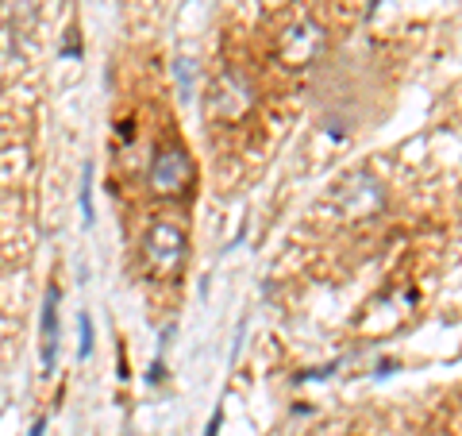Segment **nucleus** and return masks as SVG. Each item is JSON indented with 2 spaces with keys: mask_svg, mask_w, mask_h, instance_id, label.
<instances>
[{
  "mask_svg": "<svg viewBox=\"0 0 462 436\" xmlns=\"http://www.w3.org/2000/svg\"><path fill=\"white\" fill-rule=\"evenodd\" d=\"M146 262H151L154 274H173V270L181 267V259H185V232H181L177 224H170V220H158V224L146 232Z\"/></svg>",
  "mask_w": 462,
  "mask_h": 436,
  "instance_id": "obj_1",
  "label": "nucleus"
},
{
  "mask_svg": "<svg viewBox=\"0 0 462 436\" xmlns=\"http://www.w3.org/2000/svg\"><path fill=\"white\" fill-rule=\"evenodd\" d=\"M193 182V159L181 147H162L151 162V189L154 193H181Z\"/></svg>",
  "mask_w": 462,
  "mask_h": 436,
  "instance_id": "obj_2",
  "label": "nucleus"
},
{
  "mask_svg": "<svg viewBox=\"0 0 462 436\" xmlns=\"http://www.w3.org/2000/svg\"><path fill=\"white\" fill-rule=\"evenodd\" d=\"M335 201H339V209L346 212V217H370V212L382 209L385 197H382V186H377L370 174H354L339 186Z\"/></svg>",
  "mask_w": 462,
  "mask_h": 436,
  "instance_id": "obj_3",
  "label": "nucleus"
},
{
  "mask_svg": "<svg viewBox=\"0 0 462 436\" xmlns=\"http://www.w3.org/2000/svg\"><path fill=\"white\" fill-rule=\"evenodd\" d=\"M54 356H58V290H46V305H43V367L54 371Z\"/></svg>",
  "mask_w": 462,
  "mask_h": 436,
  "instance_id": "obj_4",
  "label": "nucleus"
},
{
  "mask_svg": "<svg viewBox=\"0 0 462 436\" xmlns=\"http://www.w3.org/2000/svg\"><path fill=\"white\" fill-rule=\"evenodd\" d=\"M89 351H93V320L81 313V359H89Z\"/></svg>",
  "mask_w": 462,
  "mask_h": 436,
  "instance_id": "obj_5",
  "label": "nucleus"
},
{
  "mask_svg": "<svg viewBox=\"0 0 462 436\" xmlns=\"http://www.w3.org/2000/svg\"><path fill=\"white\" fill-rule=\"evenodd\" d=\"M220 421H224V413H216V417H212V425H208V436H216V432H220Z\"/></svg>",
  "mask_w": 462,
  "mask_h": 436,
  "instance_id": "obj_6",
  "label": "nucleus"
},
{
  "mask_svg": "<svg viewBox=\"0 0 462 436\" xmlns=\"http://www.w3.org/2000/svg\"><path fill=\"white\" fill-rule=\"evenodd\" d=\"M43 429H46V421H35L31 425V436H43Z\"/></svg>",
  "mask_w": 462,
  "mask_h": 436,
  "instance_id": "obj_7",
  "label": "nucleus"
}]
</instances>
